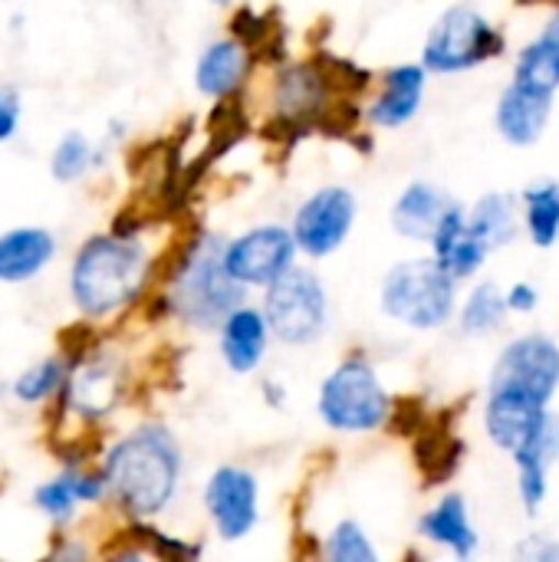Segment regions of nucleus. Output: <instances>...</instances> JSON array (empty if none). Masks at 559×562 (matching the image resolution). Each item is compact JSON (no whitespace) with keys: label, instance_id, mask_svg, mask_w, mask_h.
<instances>
[{"label":"nucleus","instance_id":"nucleus-21","mask_svg":"<svg viewBox=\"0 0 559 562\" xmlns=\"http://www.w3.org/2000/svg\"><path fill=\"white\" fill-rule=\"evenodd\" d=\"M517 204L507 194H484L471 211H468V227L474 237H481L491 250L504 247L517 237Z\"/></svg>","mask_w":559,"mask_h":562},{"label":"nucleus","instance_id":"nucleus-26","mask_svg":"<svg viewBox=\"0 0 559 562\" xmlns=\"http://www.w3.org/2000/svg\"><path fill=\"white\" fill-rule=\"evenodd\" d=\"M99 161H102V155L92 148V142H89L82 132H66V135L56 142V148H53L49 171H53L56 181L69 184V181L82 178V175H86L92 165H99Z\"/></svg>","mask_w":559,"mask_h":562},{"label":"nucleus","instance_id":"nucleus-14","mask_svg":"<svg viewBox=\"0 0 559 562\" xmlns=\"http://www.w3.org/2000/svg\"><path fill=\"white\" fill-rule=\"evenodd\" d=\"M550 105H554V95L550 92H540V89H530V86H521V82H511L497 102V132L504 135V142L524 148V145H534L544 128H547V119H550Z\"/></svg>","mask_w":559,"mask_h":562},{"label":"nucleus","instance_id":"nucleus-6","mask_svg":"<svg viewBox=\"0 0 559 562\" xmlns=\"http://www.w3.org/2000/svg\"><path fill=\"white\" fill-rule=\"evenodd\" d=\"M504 53V36L474 7H448L422 49V66L428 72H465L484 66Z\"/></svg>","mask_w":559,"mask_h":562},{"label":"nucleus","instance_id":"nucleus-33","mask_svg":"<svg viewBox=\"0 0 559 562\" xmlns=\"http://www.w3.org/2000/svg\"><path fill=\"white\" fill-rule=\"evenodd\" d=\"M211 3H217V7H227L231 0H211Z\"/></svg>","mask_w":559,"mask_h":562},{"label":"nucleus","instance_id":"nucleus-7","mask_svg":"<svg viewBox=\"0 0 559 562\" xmlns=\"http://www.w3.org/2000/svg\"><path fill=\"white\" fill-rule=\"evenodd\" d=\"M326 286L316 273L290 267L267 286L264 316L270 333L287 346H310L326 329Z\"/></svg>","mask_w":559,"mask_h":562},{"label":"nucleus","instance_id":"nucleus-20","mask_svg":"<svg viewBox=\"0 0 559 562\" xmlns=\"http://www.w3.org/2000/svg\"><path fill=\"white\" fill-rule=\"evenodd\" d=\"M247 72V49L237 40H214L194 66V82L204 95H227L241 86Z\"/></svg>","mask_w":559,"mask_h":562},{"label":"nucleus","instance_id":"nucleus-11","mask_svg":"<svg viewBox=\"0 0 559 562\" xmlns=\"http://www.w3.org/2000/svg\"><path fill=\"white\" fill-rule=\"evenodd\" d=\"M491 389H517L550 402L559 389V346L550 336H521L504 346Z\"/></svg>","mask_w":559,"mask_h":562},{"label":"nucleus","instance_id":"nucleus-24","mask_svg":"<svg viewBox=\"0 0 559 562\" xmlns=\"http://www.w3.org/2000/svg\"><path fill=\"white\" fill-rule=\"evenodd\" d=\"M504 313H511L507 306V293H501L494 283H481L478 290H471L465 310H461V329L468 336H484L494 333L504 319Z\"/></svg>","mask_w":559,"mask_h":562},{"label":"nucleus","instance_id":"nucleus-18","mask_svg":"<svg viewBox=\"0 0 559 562\" xmlns=\"http://www.w3.org/2000/svg\"><path fill=\"white\" fill-rule=\"evenodd\" d=\"M422 537H428L432 543L451 550L455 557L468 560L478 550V533L468 520V504L461 494H448L438 507H432L422 524H418Z\"/></svg>","mask_w":559,"mask_h":562},{"label":"nucleus","instance_id":"nucleus-13","mask_svg":"<svg viewBox=\"0 0 559 562\" xmlns=\"http://www.w3.org/2000/svg\"><path fill=\"white\" fill-rule=\"evenodd\" d=\"M432 247H435L432 257H435L455 280L474 277V273L484 267L488 254H491V247H488L481 237L471 234V227H468V211H465L461 204H448V207H445V214H441V221H438V227H435V234H432Z\"/></svg>","mask_w":559,"mask_h":562},{"label":"nucleus","instance_id":"nucleus-25","mask_svg":"<svg viewBox=\"0 0 559 562\" xmlns=\"http://www.w3.org/2000/svg\"><path fill=\"white\" fill-rule=\"evenodd\" d=\"M66 375H69V362H66V359H59V356H49V359H43V362L30 366L23 375H16V382H13V395H16L23 405L46 402V398H53V395L63 389Z\"/></svg>","mask_w":559,"mask_h":562},{"label":"nucleus","instance_id":"nucleus-1","mask_svg":"<svg viewBox=\"0 0 559 562\" xmlns=\"http://www.w3.org/2000/svg\"><path fill=\"white\" fill-rule=\"evenodd\" d=\"M102 474L115 504L132 520H148L161 514L178 491L181 451L165 428L148 425L112 445Z\"/></svg>","mask_w":559,"mask_h":562},{"label":"nucleus","instance_id":"nucleus-30","mask_svg":"<svg viewBox=\"0 0 559 562\" xmlns=\"http://www.w3.org/2000/svg\"><path fill=\"white\" fill-rule=\"evenodd\" d=\"M517 560H530V562H557L559 560V547L547 537H527L521 547H517Z\"/></svg>","mask_w":559,"mask_h":562},{"label":"nucleus","instance_id":"nucleus-9","mask_svg":"<svg viewBox=\"0 0 559 562\" xmlns=\"http://www.w3.org/2000/svg\"><path fill=\"white\" fill-rule=\"evenodd\" d=\"M297 250L300 244L293 231L280 224H264L224 244V267L244 286H270L293 267Z\"/></svg>","mask_w":559,"mask_h":562},{"label":"nucleus","instance_id":"nucleus-19","mask_svg":"<svg viewBox=\"0 0 559 562\" xmlns=\"http://www.w3.org/2000/svg\"><path fill=\"white\" fill-rule=\"evenodd\" d=\"M445 207H448V201L435 184L415 181L399 194V201L392 207V224L409 240H432Z\"/></svg>","mask_w":559,"mask_h":562},{"label":"nucleus","instance_id":"nucleus-28","mask_svg":"<svg viewBox=\"0 0 559 562\" xmlns=\"http://www.w3.org/2000/svg\"><path fill=\"white\" fill-rule=\"evenodd\" d=\"M326 557H329L333 562H376L379 560V553H376V547L369 543L366 530H362L359 524H353V520L339 524V527L329 533V540H326Z\"/></svg>","mask_w":559,"mask_h":562},{"label":"nucleus","instance_id":"nucleus-27","mask_svg":"<svg viewBox=\"0 0 559 562\" xmlns=\"http://www.w3.org/2000/svg\"><path fill=\"white\" fill-rule=\"evenodd\" d=\"M79 504H82V497H79V484H76V468H66L56 481H46L33 491V507L56 524H69L76 517Z\"/></svg>","mask_w":559,"mask_h":562},{"label":"nucleus","instance_id":"nucleus-22","mask_svg":"<svg viewBox=\"0 0 559 562\" xmlns=\"http://www.w3.org/2000/svg\"><path fill=\"white\" fill-rule=\"evenodd\" d=\"M514 82L557 95L559 89V43L544 30L534 43H527L514 63Z\"/></svg>","mask_w":559,"mask_h":562},{"label":"nucleus","instance_id":"nucleus-3","mask_svg":"<svg viewBox=\"0 0 559 562\" xmlns=\"http://www.w3.org/2000/svg\"><path fill=\"white\" fill-rule=\"evenodd\" d=\"M244 283H237L224 267V244L217 237L198 240L171 280V310L198 329L221 326L227 313L244 306Z\"/></svg>","mask_w":559,"mask_h":562},{"label":"nucleus","instance_id":"nucleus-4","mask_svg":"<svg viewBox=\"0 0 559 562\" xmlns=\"http://www.w3.org/2000/svg\"><path fill=\"white\" fill-rule=\"evenodd\" d=\"M455 277L435 260H405L382 283V310L409 329H441L455 313Z\"/></svg>","mask_w":559,"mask_h":562},{"label":"nucleus","instance_id":"nucleus-17","mask_svg":"<svg viewBox=\"0 0 559 562\" xmlns=\"http://www.w3.org/2000/svg\"><path fill=\"white\" fill-rule=\"evenodd\" d=\"M425 66H395L385 72L379 99L369 105V122L379 128H399L412 122L425 95Z\"/></svg>","mask_w":559,"mask_h":562},{"label":"nucleus","instance_id":"nucleus-31","mask_svg":"<svg viewBox=\"0 0 559 562\" xmlns=\"http://www.w3.org/2000/svg\"><path fill=\"white\" fill-rule=\"evenodd\" d=\"M537 300H540V293H537V286H530V283H514V286L507 290V306H511V313H530V310H537Z\"/></svg>","mask_w":559,"mask_h":562},{"label":"nucleus","instance_id":"nucleus-10","mask_svg":"<svg viewBox=\"0 0 559 562\" xmlns=\"http://www.w3.org/2000/svg\"><path fill=\"white\" fill-rule=\"evenodd\" d=\"M356 221V198L349 188L329 184L313 191L297 217H293V237L303 254L310 257H329L343 247Z\"/></svg>","mask_w":559,"mask_h":562},{"label":"nucleus","instance_id":"nucleus-12","mask_svg":"<svg viewBox=\"0 0 559 562\" xmlns=\"http://www.w3.org/2000/svg\"><path fill=\"white\" fill-rule=\"evenodd\" d=\"M257 477L244 468H217L204 487V507L221 540H244L257 527Z\"/></svg>","mask_w":559,"mask_h":562},{"label":"nucleus","instance_id":"nucleus-8","mask_svg":"<svg viewBox=\"0 0 559 562\" xmlns=\"http://www.w3.org/2000/svg\"><path fill=\"white\" fill-rule=\"evenodd\" d=\"M547 405L550 402L517 392V389H491V398L484 408L488 438L511 458H517L521 451H530L557 425V418L547 412Z\"/></svg>","mask_w":559,"mask_h":562},{"label":"nucleus","instance_id":"nucleus-32","mask_svg":"<svg viewBox=\"0 0 559 562\" xmlns=\"http://www.w3.org/2000/svg\"><path fill=\"white\" fill-rule=\"evenodd\" d=\"M547 33H550V36H554V40H557V43H559V13H557V16H554V20H550Z\"/></svg>","mask_w":559,"mask_h":562},{"label":"nucleus","instance_id":"nucleus-23","mask_svg":"<svg viewBox=\"0 0 559 562\" xmlns=\"http://www.w3.org/2000/svg\"><path fill=\"white\" fill-rule=\"evenodd\" d=\"M524 224L537 247H554L559 240V184L540 181L524 191Z\"/></svg>","mask_w":559,"mask_h":562},{"label":"nucleus","instance_id":"nucleus-16","mask_svg":"<svg viewBox=\"0 0 559 562\" xmlns=\"http://www.w3.org/2000/svg\"><path fill=\"white\" fill-rule=\"evenodd\" d=\"M267 333L270 326L264 310L237 306L234 313H227V319L221 323V356L227 369L237 375L254 372L267 352Z\"/></svg>","mask_w":559,"mask_h":562},{"label":"nucleus","instance_id":"nucleus-5","mask_svg":"<svg viewBox=\"0 0 559 562\" xmlns=\"http://www.w3.org/2000/svg\"><path fill=\"white\" fill-rule=\"evenodd\" d=\"M316 412L326 422V428L362 435V431H376L385 425L392 402L369 362L346 359L326 375L320 398H316Z\"/></svg>","mask_w":559,"mask_h":562},{"label":"nucleus","instance_id":"nucleus-2","mask_svg":"<svg viewBox=\"0 0 559 562\" xmlns=\"http://www.w3.org/2000/svg\"><path fill=\"white\" fill-rule=\"evenodd\" d=\"M148 280V250L128 234L89 237L69 270V293L82 316L105 319L128 306Z\"/></svg>","mask_w":559,"mask_h":562},{"label":"nucleus","instance_id":"nucleus-29","mask_svg":"<svg viewBox=\"0 0 559 562\" xmlns=\"http://www.w3.org/2000/svg\"><path fill=\"white\" fill-rule=\"evenodd\" d=\"M20 128V95L10 86H0V142H10Z\"/></svg>","mask_w":559,"mask_h":562},{"label":"nucleus","instance_id":"nucleus-15","mask_svg":"<svg viewBox=\"0 0 559 562\" xmlns=\"http://www.w3.org/2000/svg\"><path fill=\"white\" fill-rule=\"evenodd\" d=\"M56 257V237L46 227H13L0 234V283H30Z\"/></svg>","mask_w":559,"mask_h":562}]
</instances>
